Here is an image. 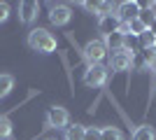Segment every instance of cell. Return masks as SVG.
Segmentation results:
<instances>
[{
    "label": "cell",
    "instance_id": "cell-28",
    "mask_svg": "<svg viewBox=\"0 0 156 140\" xmlns=\"http://www.w3.org/2000/svg\"><path fill=\"white\" fill-rule=\"evenodd\" d=\"M154 47H156V38H154Z\"/></svg>",
    "mask_w": 156,
    "mask_h": 140
},
{
    "label": "cell",
    "instance_id": "cell-2",
    "mask_svg": "<svg viewBox=\"0 0 156 140\" xmlns=\"http://www.w3.org/2000/svg\"><path fill=\"white\" fill-rule=\"evenodd\" d=\"M105 56H107V47H105L103 40L86 42V47H84V59L89 61V66H98V63H103Z\"/></svg>",
    "mask_w": 156,
    "mask_h": 140
},
{
    "label": "cell",
    "instance_id": "cell-22",
    "mask_svg": "<svg viewBox=\"0 0 156 140\" xmlns=\"http://www.w3.org/2000/svg\"><path fill=\"white\" fill-rule=\"evenodd\" d=\"M84 140H100V128L89 126V128L84 131Z\"/></svg>",
    "mask_w": 156,
    "mask_h": 140
},
{
    "label": "cell",
    "instance_id": "cell-8",
    "mask_svg": "<svg viewBox=\"0 0 156 140\" xmlns=\"http://www.w3.org/2000/svg\"><path fill=\"white\" fill-rule=\"evenodd\" d=\"M37 12H40V5H37V2H33V0H23V2L19 5V14H21V21H23V23L35 21Z\"/></svg>",
    "mask_w": 156,
    "mask_h": 140
},
{
    "label": "cell",
    "instance_id": "cell-5",
    "mask_svg": "<svg viewBox=\"0 0 156 140\" xmlns=\"http://www.w3.org/2000/svg\"><path fill=\"white\" fill-rule=\"evenodd\" d=\"M137 14H140V5H137L135 0H130V2H121L117 9V16L121 23H130V21L137 19Z\"/></svg>",
    "mask_w": 156,
    "mask_h": 140
},
{
    "label": "cell",
    "instance_id": "cell-23",
    "mask_svg": "<svg viewBox=\"0 0 156 140\" xmlns=\"http://www.w3.org/2000/svg\"><path fill=\"white\" fill-rule=\"evenodd\" d=\"M130 66L135 68V70H147V68H149L147 63H144V59L140 56V54H135V56H133V61H130Z\"/></svg>",
    "mask_w": 156,
    "mask_h": 140
},
{
    "label": "cell",
    "instance_id": "cell-24",
    "mask_svg": "<svg viewBox=\"0 0 156 140\" xmlns=\"http://www.w3.org/2000/svg\"><path fill=\"white\" fill-rule=\"evenodd\" d=\"M7 16H9V5H7V2H0V23H2Z\"/></svg>",
    "mask_w": 156,
    "mask_h": 140
},
{
    "label": "cell",
    "instance_id": "cell-19",
    "mask_svg": "<svg viewBox=\"0 0 156 140\" xmlns=\"http://www.w3.org/2000/svg\"><path fill=\"white\" fill-rule=\"evenodd\" d=\"M9 135H12V124L7 117H0V140L9 138Z\"/></svg>",
    "mask_w": 156,
    "mask_h": 140
},
{
    "label": "cell",
    "instance_id": "cell-10",
    "mask_svg": "<svg viewBox=\"0 0 156 140\" xmlns=\"http://www.w3.org/2000/svg\"><path fill=\"white\" fill-rule=\"evenodd\" d=\"M105 47H107V52H119V49H124V33L119 31V33H112L105 38Z\"/></svg>",
    "mask_w": 156,
    "mask_h": 140
},
{
    "label": "cell",
    "instance_id": "cell-11",
    "mask_svg": "<svg viewBox=\"0 0 156 140\" xmlns=\"http://www.w3.org/2000/svg\"><path fill=\"white\" fill-rule=\"evenodd\" d=\"M124 49L130 54V56H135V54L142 52V47H140V40H137V35H133V33H126V35H124Z\"/></svg>",
    "mask_w": 156,
    "mask_h": 140
},
{
    "label": "cell",
    "instance_id": "cell-27",
    "mask_svg": "<svg viewBox=\"0 0 156 140\" xmlns=\"http://www.w3.org/2000/svg\"><path fill=\"white\" fill-rule=\"evenodd\" d=\"M151 9H154V14H156V2H151Z\"/></svg>",
    "mask_w": 156,
    "mask_h": 140
},
{
    "label": "cell",
    "instance_id": "cell-16",
    "mask_svg": "<svg viewBox=\"0 0 156 140\" xmlns=\"http://www.w3.org/2000/svg\"><path fill=\"white\" fill-rule=\"evenodd\" d=\"M100 140H124V138L119 133V128L107 126V128H100Z\"/></svg>",
    "mask_w": 156,
    "mask_h": 140
},
{
    "label": "cell",
    "instance_id": "cell-13",
    "mask_svg": "<svg viewBox=\"0 0 156 140\" xmlns=\"http://www.w3.org/2000/svg\"><path fill=\"white\" fill-rule=\"evenodd\" d=\"M154 19H156V14H154V9H151V7H142V9H140V14H137V21H140L144 28H149L151 23H154Z\"/></svg>",
    "mask_w": 156,
    "mask_h": 140
},
{
    "label": "cell",
    "instance_id": "cell-3",
    "mask_svg": "<svg viewBox=\"0 0 156 140\" xmlns=\"http://www.w3.org/2000/svg\"><path fill=\"white\" fill-rule=\"evenodd\" d=\"M105 82H107V68L103 66V63H98V66H89L84 73V84L86 87H103Z\"/></svg>",
    "mask_w": 156,
    "mask_h": 140
},
{
    "label": "cell",
    "instance_id": "cell-12",
    "mask_svg": "<svg viewBox=\"0 0 156 140\" xmlns=\"http://www.w3.org/2000/svg\"><path fill=\"white\" fill-rule=\"evenodd\" d=\"M84 131H86V126L72 124V126L65 128V140H84Z\"/></svg>",
    "mask_w": 156,
    "mask_h": 140
},
{
    "label": "cell",
    "instance_id": "cell-14",
    "mask_svg": "<svg viewBox=\"0 0 156 140\" xmlns=\"http://www.w3.org/2000/svg\"><path fill=\"white\" fill-rule=\"evenodd\" d=\"M133 140H154V128L151 126H137L135 131H133Z\"/></svg>",
    "mask_w": 156,
    "mask_h": 140
},
{
    "label": "cell",
    "instance_id": "cell-26",
    "mask_svg": "<svg viewBox=\"0 0 156 140\" xmlns=\"http://www.w3.org/2000/svg\"><path fill=\"white\" fill-rule=\"evenodd\" d=\"M149 31H151V33L156 35V19H154V23H151V26H149Z\"/></svg>",
    "mask_w": 156,
    "mask_h": 140
},
{
    "label": "cell",
    "instance_id": "cell-18",
    "mask_svg": "<svg viewBox=\"0 0 156 140\" xmlns=\"http://www.w3.org/2000/svg\"><path fill=\"white\" fill-rule=\"evenodd\" d=\"M140 56H142L144 59V63H147V66H154L156 63V47H149V49H142V52H140Z\"/></svg>",
    "mask_w": 156,
    "mask_h": 140
},
{
    "label": "cell",
    "instance_id": "cell-4",
    "mask_svg": "<svg viewBox=\"0 0 156 140\" xmlns=\"http://www.w3.org/2000/svg\"><path fill=\"white\" fill-rule=\"evenodd\" d=\"M68 121H70V114H68V110L61 105H51L49 110H47V124L51 128H68Z\"/></svg>",
    "mask_w": 156,
    "mask_h": 140
},
{
    "label": "cell",
    "instance_id": "cell-15",
    "mask_svg": "<svg viewBox=\"0 0 156 140\" xmlns=\"http://www.w3.org/2000/svg\"><path fill=\"white\" fill-rule=\"evenodd\" d=\"M12 87H14L12 75H0V98H5L7 93L12 91Z\"/></svg>",
    "mask_w": 156,
    "mask_h": 140
},
{
    "label": "cell",
    "instance_id": "cell-21",
    "mask_svg": "<svg viewBox=\"0 0 156 140\" xmlns=\"http://www.w3.org/2000/svg\"><path fill=\"white\" fill-rule=\"evenodd\" d=\"M126 26H128V33H133V35H140V33H144V31H147V28H144L137 19L130 21V23H126Z\"/></svg>",
    "mask_w": 156,
    "mask_h": 140
},
{
    "label": "cell",
    "instance_id": "cell-20",
    "mask_svg": "<svg viewBox=\"0 0 156 140\" xmlns=\"http://www.w3.org/2000/svg\"><path fill=\"white\" fill-rule=\"evenodd\" d=\"M93 14H98V16H107V14H112V2H96Z\"/></svg>",
    "mask_w": 156,
    "mask_h": 140
},
{
    "label": "cell",
    "instance_id": "cell-7",
    "mask_svg": "<svg viewBox=\"0 0 156 140\" xmlns=\"http://www.w3.org/2000/svg\"><path fill=\"white\" fill-rule=\"evenodd\" d=\"M70 19H72V9L68 5H54L51 12H49V21L54 26H65Z\"/></svg>",
    "mask_w": 156,
    "mask_h": 140
},
{
    "label": "cell",
    "instance_id": "cell-1",
    "mask_svg": "<svg viewBox=\"0 0 156 140\" xmlns=\"http://www.w3.org/2000/svg\"><path fill=\"white\" fill-rule=\"evenodd\" d=\"M28 47L40 54H51L56 52V38L47 28H33L28 33Z\"/></svg>",
    "mask_w": 156,
    "mask_h": 140
},
{
    "label": "cell",
    "instance_id": "cell-17",
    "mask_svg": "<svg viewBox=\"0 0 156 140\" xmlns=\"http://www.w3.org/2000/svg\"><path fill=\"white\" fill-rule=\"evenodd\" d=\"M154 38H156V35L151 33L149 28H147L144 33L137 35V40H140V47H142V49H149V47H154Z\"/></svg>",
    "mask_w": 156,
    "mask_h": 140
},
{
    "label": "cell",
    "instance_id": "cell-25",
    "mask_svg": "<svg viewBox=\"0 0 156 140\" xmlns=\"http://www.w3.org/2000/svg\"><path fill=\"white\" fill-rule=\"evenodd\" d=\"M82 7L89 9V12H93V9H96V2H82Z\"/></svg>",
    "mask_w": 156,
    "mask_h": 140
},
{
    "label": "cell",
    "instance_id": "cell-6",
    "mask_svg": "<svg viewBox=\"0 0 156 140\" xmlns=\"http://www.w3.org/2000/svg\"><path fill=\"white\" fill-rule=\"evenodd\" d=\"M121 21H119V16L117 14H107V16H100V21H98V31L107 38V35H112V33H119L121 31Z\"/></svg>",
    "mask_w": 156,
    "mask_h": 140
},
{
    "label": "cell",
    "instance_id": "cell-9",
    "mask_svg": "<svg viewBox=\"0 0 156 140\" xmlns=\"http://www.w3.org/2000/svg\"><path fill=\"white\" fill-rule=\"evenodd\" d=\"M130 61H133V56H130L126 49H119V52L112 54V68H114V70H128Z\"/></svg>",
    "mask_w": 156,
    "mask_h": 140
}]
</instances>
